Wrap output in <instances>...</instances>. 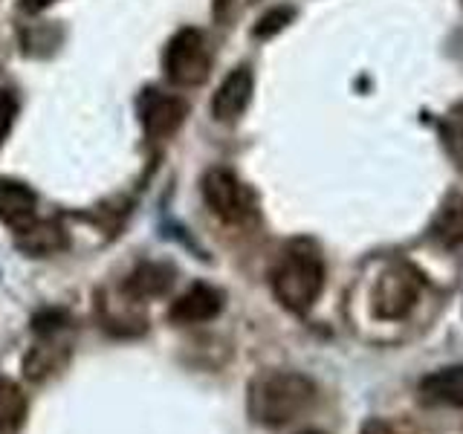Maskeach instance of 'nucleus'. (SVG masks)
Returning <instances> with one entry per match:
<instances>
[{
	"instance_id": "4468645a",
	"label": "nucleus",
	"mask_w": 463,
	"mask_h": 434,
	"mask_svg": "<svg viewBox=\"0 0 463 434\" xmlns=\"http://www.w3.org/2000/svg\"><path fill=\"white\" fill-rule=\"evenodd\" d=\"M26 417V397L12 380L0 376V434L14 431Z\"/></svg>"
},
{
	"instance_id": "f3484780",
	"label": "nucleus",
	"mask_w": 463,
	"mask_h": 434,
	"mask_svg": "<svg viewBox=\"0 0 463 434\" xmlns=\"http://www.w3.org/2000/svg\"><path fill=\"white\" fill-rule=\"evenodd\" d=\"M14 116H18V101H14V96L9 90H0V142L9 137Z\"/></svg>"
},
{
	"instance_id": "a211bd4d",
	"label": "nucleus",
	"mask_w": 463,
	"mask_h": 434,
	"mask_svg": "<svg viewBox=\"0 0 463 434\" xmlns=\"http://www.w3.org/2000/svg\"><path fill=\"white\" fill-rule=\"evenodd\" d=\"M359 434H397V431L388 423H383V420H368V423L359 429Z\"/></svg>"
},
{
	"instance_id": "412c9836",
	"label": "nucleus",
	"mask_w": 463,
	"mask_h": 434,
	"mask_svg": "<svg viewBox=\"0 0 463 434\" xmlns=\"http://www.w3.org/2000/svg\"><path fill=\"white\" fill-rule=\"evenodd\" d=\"M304 434H318V431H304Z\"/></svg>"
},
{
	"instance_id": "6e6552de",
	"label": "nucleus",
	"mask_w": 463,
	"mask_h": 434,
	"mask_svg": "<svg viewBox=\"0 0 463 434\" xmlns=\"http://www.w3.org/2000/svg\"><path fill=\"white\" fill-rule=\"evenodd\" d=\"M221 310H223V296L209 284H194L171 304L168 318L177 325H203L217 318Z\"/></svg>"
},
{
	"instance_id": "9d476101",
	"label": "nucleus",
	"mask_w": 463,
	"mask_h": 434,
	"mask_svg": "<svg viewBox=\"0 0 463 434\" xmlns=\"http://www.w3.org/2000/svg\"><path fill=\"white\" fill-rule=\"evenodd\" d=\"M14 246L29 258H47V255H55L64 250L67 235L58 223L33 221L21 229H14Z\"/></svg>"
},
{
	"instance_id": "f03ea898",
	"label": "nucleus",
	"mask_w": 463,
	"mask_h": 434,
	"mask_svg": "<svg viewBox=\"0 0 463 434\" xmlns=\"http://www.w3.org/2000/svg\"><path fill=\"white\" fill-rule=\"evenodd\" d=\"M325 289V264L313 246L296 243L272 269V293L287 310L307 313Z\"/></svg>"
},
{
	"instance_id": "f8f14e48",
	"label": "nucleus",
	"mask_w": 463,
	"mask_h": 434,
	"mask_svg": "<svg viewBox=\"0 0 463 434\" xmlns=\"http://www.w3.org/2000/svg\"><path fill=\"white\" fill-rule=\"evenodd\" d=\"M174 284V269L168 264H139L125 281V293L134 298H159Z\"/></svg>"
},
{
	"instance_id": "2eb2a0df",
	"label": "nucleus",
	"mask_w": 463,
	"mask_h": 434,
	"mask_svg": "<svg viewBox=\"0 0 463 434\" xmlns=\"http://www.w3.org/2000/svg\"><path fill=\"white\" fill-rule=\"evenodd\" d=\"M440 134H443V145L449 156H452V163L463 171V105H455L443 116Z\"/></svg>"
},
{
	"instance_id": "39448f33",
	"label": "nucleus",
	"mask_w": 463,
	"mask_h": 434,
	"mask_svg": "<svg viewBox=\"0 0 463 434\" xmlns=\"http://www.w3.org/2000/svg\"><path fill=\"white\" fill-rule=\"evenodd\" d=\"M203 197H206L209 209L226 223H238L250 212V203H246V188L243 183L223 168H212L206 177H203Z\"/></svg>"
},
{
	"instance_id": "7ed1b4c3",
	"label": "nucleus",
	"mask_w": 463,
	"mask_h": 434,
	"mask_svg": "<svg viewBox=\"0 0 463 434\" xmlns=\"http://www.w3.org/2000/svg\"><path fill=\"white\" fill-rule=\"evenodd\" d=\"M209 47L206 35L194 26L180 29L177 35L168 41L165 55H163V70L168 81L177 87H197L209 76Z\"/></svg>"
},
{
	"instance_id": "1a4fd4ad",
	"label": "nucleus",
	"mask_w": 463,
	"mask_h": 434,
	"mask_svg": "<svg viewBox=\"0 0 463 434\" xmlns=\"http://www.w3.org/2000/svg\"><path fill=\"white\" fill-rule=\"evenodd\" d=\"M420 402L431 409H463V365H449L423 376Z\"/></svg>"
},
{
	"instance_id": "6ab92c4d",
	"label": "nucleus",
	"mask_w": 463,
	"mask_h": 434,
	"mask_svg": "<svg viewBox=\"0 0 463 434\" xmlns=\"http://www.w3.org/2000/svg\"><path fill=\"white\" fill-rule=\"evenodd\" d=\"M55 0H21V6L26 9V12H41V9H47V6H52Z\"/></svg>"
},
{
	"instance_id": "20e7f679",
	"label": "nucleus",
	"mask_w": 463,
	"mask_h": 434,
	"mask_svg": "<svg viewBox=\"0 0 463 434\" xmlns=\"http://www.w3.org/2000/svg\"><path fill=\"white\" fill-rule=\"evenodd\" d=\"M423 293V278L411 264H391L373 287V313L388 322L405 318Z\"/></svg>"
},
{
	"instance_id": "0eeeda50",
	"label": "nucleus",
	"mask_w": 463,
	"mask_h": 434,
	"mask_svg": "<svg viewBox=\"0 0 463 434\" xmlns=\"http://www.w3.org/2000/svg\"><path fill=\"white\" fill-rule=\"evenodd\" d=\"M252 72L250 67H238L232 70L229 76L221 81V87H217V93L212 99V113L217 122H235L238 116L250 108L252 101Z\"/></svg>"
},
{
	"instance_id": "aec40b11",
	"label": "nucleus",
	"mask_w": 463,
	"mask_h": 434,
	"mask_svg": "<svg viewBox=\"0 0 463 434\" xmlns=\"http://www.w3.org/2000/svg\"><path fill=\"white\" fill-rule=\"evenodd\" d=\"M229 4V0H217V12H221V6H226Z\"/></svg>"
},
{
	"instance_id": "9b49d317",
	"label": "nucleus",
	"mask_w": 463,
	"mask_h": 434,
	"mask_svg": "<svg viewBox=\"0 0 463 434\" xmlns=\"http://www.w3.org/2000/svg\"><path fill=\"white\" fill-rule=\"evenodd\" d=\"M38 197L29 185L18 180H0V221L12 229H21L35 221Z\"/></svg>"
},
{
	"instance_id": "dca6fc26",
	"label": "nucleus",
	"mask_w": 463,
	"mask_h": 434,
	"mask_svg": "<svg viewBox=\"0 0 463 434\" xmlns=\"http://www.w3.org/2000/svg\"><path fill=\"white\" fill-rule=\"evenodd\" d=\"M289 21H293V9H287V6L272 9V12H267L264 18H260V21L255 24V35H258V38L275 35V33H279V29H284Z\"/></svg>"
},
{
	"instance_id": "423d86ee",
	"label": "nucleus",
	"mask_w": 463,
	"mask_h": 434,
	"mask_svg": "<svg viewBox=\"0 0 463 434\" xmlns=\"http://www.w3.org/2000/svg\"><path fill=\"white\" fill-rule=\"evenodd\" d=\"M139 119L151 137L165 139L183 125L185 101L163 90H145L139 99Z\"/></svg>"
},
{
	"instance_id": "ddd939ff",
	"label": "nucleus",
	"mask_w": 463,
	"mask_h": 434,
	"mask_svg": "<svg viewBox=\"0 0 463 434\" xmlns=\"http://www.w3.org/2000/svg\"><path fill=\"white\" fill-rule=\"evenodd\" d=\"M431 238L440 246L463 243V194H452L443 200V206L431 221Z\"/></svg>"
},
{
	"instance_id": "f257e3e1",
	"label": "nucleus",
	"mask_w": 463,
	"mask_h": 434,
	"mask_svg": "<svg viewBox=\"0 0 463 434\" xmlns=\"http://www.w3.org/2000/svg\"><path fill=\"white\" fill-rule=\"evenodd\" d=\"M316 400V385L296 371H272L250 388V414L267 429H281L298 420Z\"/></svg>"
}]
</instances>
